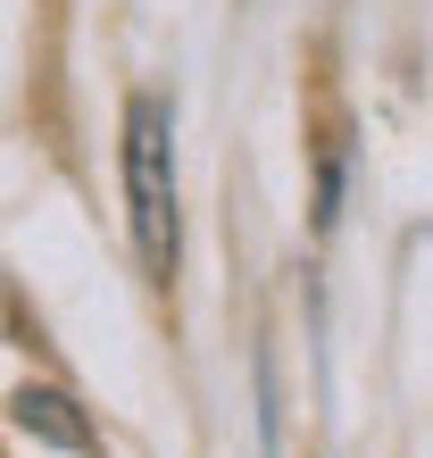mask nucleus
I'll return each instance as SVG.
<instances>
[{"label": "nucleus", "instance_id": "f257e3e1", "mask_svg": "<svg viewBox=\"0 0 433 458\" xmlns=\"http://www.w3.org/2000/svg\"><path fill=\"white\" fill-rule=\"evenodd\" d=\"M125 217H133V259L150 284L175 276L183 259V200H175V100L133 92L125 100Z\"/></svg>", "mask_w": 433, "mask_h": 458}, {"label": "nucleus", "instance_id": "f03ea898", "mask_svg": "<svg viewBox=\"0 0 433 458\" xmlns=\"http://www.w3.org/2000/svg\"><path fill=\"white\" fill-rule=\"evenodd\" d=\"M17 425H25V434H42L50 450H92L84 409H75L67 392H50V384H25V392H17Z\"/></svg>", "mask_w": 433, "mask_h": 458}]
</instances>
